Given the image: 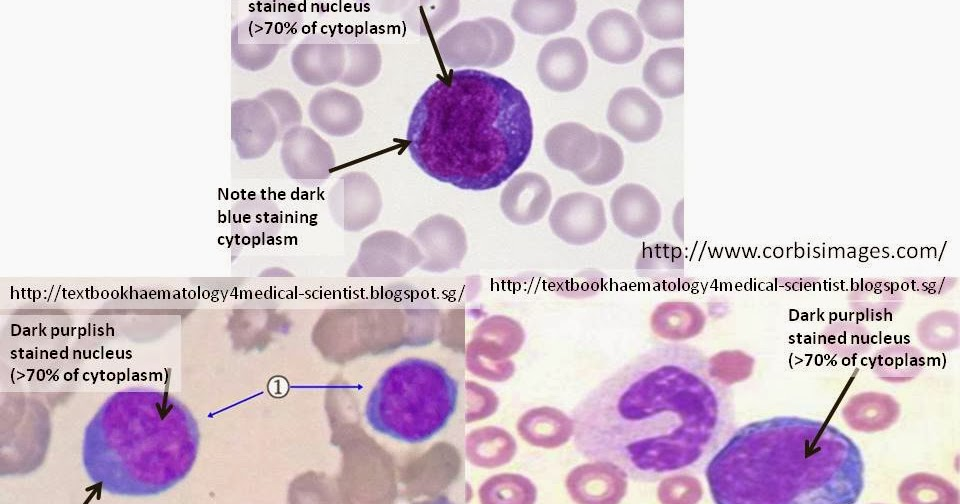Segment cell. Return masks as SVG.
Returning a JSON list of instances; mask_svg holds the SVG:
<instances>
[{
    "label": "cell",
    "mask_w": 960,
    "mask_h": 504,
    "mask_svg": "<svg viewBox=\"0 0 960 504\" xmlns=\"http://www.w3.org/2000/svg\"><path fill=\"white\" fill-rule=\"evenodd\" d=\"M568 487L581 502L616 503L626 493L627 476L611 463L594 461L575 470Z\"/></svg>",
    "instance_id": "obj_17"
},
{
    "label": "cell",
    "mask_w": 960,
    "mask_h": 504,
    "mask_svg": "<svg viewBox=\"0 0 960 504\" xmlns=\"http://www.w3.org/2000/svg\"><path fill=\"white\" fill-rule=\"evenodd\" d=\"M279 135L277 121L258 97L238 99L231 104V136L241 158L266 154Z\"/></svg>",
    "instance_id": "obj_9"
},
{
    "label": "cell",
    "mask_w": 960,
    "mask_h": 504,
    "mask_svg": "<svg viewBox=\"0 0 960 504\" xmlns=\"http://www.w3.org/2000/svg\"><path fill=\"white\" fill-rule=\"evenodd\" d=\"M636 269L652 276H671L682 272V250L670 243H654L643 247L636 259Z\"/></svg>",
    "instance_id": "obj_28"
},
{
    "label": "cell",
    "mask_w": 960,
    "mask_h": 504,
    "mask_svg": "<svg viewBox=\"0 0 960 504\" xmlns=\"http://www.w3.org/2000/svg\"><path fill=\"white\" fill-rule=\"evenodd\" d=\"M549 220L555 234L573 245L596 241L607 227L603 201L585 192H574L560 197Z\"/></svg>",
    "instance_id": "obj_6"
},
{
    "label": "cell",
    "mask_w": 960,
    "mask_h": 504,
    "mask_svg": "<svg viewBox=\"0 0 960 504\" xmlns=\"http://www.w3.org/2000/svg\"><path fill=\"white\" fill-rule=\"evenodd\" d=\"M588 58L583 45L572 37L548 41L540 50L537 73L544 86L556 92H569L584 81Z\"/></svg>",
    "instance_id": "obj_11"
},
{
    "label": "cell",
    "mask_w": 960,
    "mask_h": 504,
    "mask_svg": "<svg viewBox=\"0 0 960 504\" xmlns=\"http://www.w3.org/2000/svg\"><path fill=\"white\" fill-rule=\"evenodd\" d=\"M436 46L449 68H486L494 51V38L483 17L456 24L437 40Z\"/></svg>",
    "instance_id": "obj_12"
},
{
    "label": "cell",
    "mask_w": 960,
    "mask_h": 504,
    "mask_svg": "<svg viewBox=\"0 0 960 504\" xmlns=\"http://www.w3.org/2000/svg\"><path fill=\"white\" fill-rule=\"evenodd\" d=\"M290 61L293 72L306 85L339 82L346 64L345 46L340 37L312 34L294 47Z\"/></svg>",
    "instance_id": "obj_7"
},
{
    "label": "cell",
    "mask_w": 960,
    "mask_h": 504,
    "mask_svg": "<svg viewBox=\"0 0 960 504\" xmlns=\"http://www.w3.org/2000/svg\"><path fill=\"white\" fill-rule=\"evenodd\" d=\"M346 52L344 73L339 83L361 87L377 78L382 56L378 44L368 35L348 33L340 36Z\"/></svg>",
    "instance_id": "obj_21"
},
{
    "label": "cell",
    "mask_w": 960,
    "mask_h": 504,
    "mask_svg": "<svg viewBox=\"0 0 960 504\" xmlns=\"http://www.w3.org/2000/svg\"><path fill=\"white\" fill-rule=\"evenodd\" d=\"M706 317L699 306L692 302L670 301L658 305L653 311L650 325L660 338L683 341L701 333Z\"/></svg>",
    "instance_id": "obj_20"
},
{
    "label": "cell",
    "mask_w": 960,
    "mask_h": 504,
    "mask_svg": "<svg viewBox=\"0 0 960 504\" xmlns=\"http://www.w3.org/2000/svg\"><path fill=\"white\" fill-rule=\"evenodd\" d=\"M551 190L542 176L523 173L514 177L502 192L501 207L506 216L518 223L533 222L546 212Z\"/></svg>",
    "instance_id": "obj_18"
},
{
    "label": "cell",
    "mask_w": 960,
    "mask_h": 504,
    "mask_svg": "<svg viewBox=\"0 0 960 504\" xmlns=\"http://www.w3.org/2000/svg\"><path fill=\"white\" fill-rule=\"evenodd\" d=\"M459 388L439 362L407 357L388 367L371 390L365 407L378 433L408 443H423L443 430L455 413Z\"/></svg>",
    "instance_id": "obj_3"
},
{
    "label": "cell",
    "mask_w": 960,
    "mask_h": 504,
    "mask_svg": "<svg viewBox=\"0 0 960 504\" xmlns=\"http://www.w3.org/2000/svg\"><path fill=\"white\" fill-rule=\"evenodd\" d=\"M281 140L282 163L292 178L315 181L329 176L335 163L332 148L312 128L295 126L287 130Z\"/></svg>",
    "instance_id": "obj_10"
},
{
    "label": "cell",
    "mask_w": 960,
    "mask_h": 504,
    "mask_svg": "<svg viewBox=\"0 0 960 504\" xmlns=\"http://www.w3.org/2000/svg\"><path fill=\"white\" fill-rule=\"evenodd\" d=\"M923 364L921 353L914 347L892 345L875 354L873 370L884 381L899 383L915 378Z\"/></svg>",
    "instance_id": "obj_25"
},
{
    "label": "cell",
    "mask_w": 960,
    "mask_h": 504,
    "mask_svg": "<svg viewBox=\"0 0 960 504\" xmlns=\"http://www.w3.org/2000/svg\"><path fill=\"white\" fill-rule=\"evenodd\" d=\"M302 12L291 2H262L238 22L231 32V55L242 69L268 67L280 49L298 34Z\"/></svg>",
    "instance_id": "obj_4"
},
{
    "label": "cell",
    "mask_w": 960,
    "mask_h": 504,
    "mask_svg": "<svg viewBox=\"0 0 960 504\" xmlns=\"http://www.w3.org/2000/svg\"><path fill=\"white\" fill-rule=\"evenodd\" d=\"M662 119L660 106L638 87L618 90L607 109L610 127L632 143L646 142L655 137Z\"/></svg>",
    "instance_id": "obj_8"
},
{
    "label": "cell",
    "mask_w": 960,
    "mask_h": 504,
    "mask_svg": "<svg viewBox=\"0 0 960 504\" xmlns=\"http://www.w3.org/2000/svg\"><path fill=\"white\" fill-rule=\"evenodd\" d=\"M684 2L682 0H644L637 8V17L644 30L661 40L684 36Z\"/></svg>",
    "instance_id": "obj_24"
},
{
    "label": "cell",
    "mask_w": 960,
    "mask_h": 504,
    "mask_svg": "<svg viewBox=\"0 0 960 504\" xmlns=\"http://www.w3.org/2000/svg\"><path fill=\"white\" fill-rule=\"evenodd\" d=\"M546 152L558 167L581 172L596 159L599 140L595 132L577 122L554 126L545 138Z\"/></svg>",
    "instance_id": "obj_15"
},
{
    "label": "cell",
    "mask_w": 960,
    "mask_h": 504,
    "mask_svg": "<svg viewBox=\"0 0 960 504\" xmlns=\"http://www.w3.org/2000/svg\"><path fill=\"white\" fill-rule=\"evenodd\" d=\"M406 140L411 158L428 176L462 190H490L530 154V106L522 91L500 76L454 70L420 96Z\"/></svg>",
    "instance_id": "obj_2"
},
{
    "label": "cell",
    "mask_w": 960,
    "mask_h": 504,
    "mask_svg": "<svg viewBox=\"0 0 960 504\" xmlns=\"http://www.w3.org/2000/svg\"><path fill=\"white\" fill-rule=\"evenodd\" d=\"M313 125L327 135L343 137L356 132L364 119L360 100L343 90L325 87L317 91L308 104Z\"/></svg>",
    "instance_id": "obj_14"
},
{
    "label": "cell",
    "mask_w": 960,
    "mask_h": 504,
    "mask_svg": "<svg viewBox=\"0 0 960 504\" xmlns=\"http://www.w3.org/2000/svg\"><path fill=\"white\" fill-rule=\"evenodd\" d=\"M572 425L583 457L654 482L712 458L731 434L732 398L700 349L659 344L594 387Z\"/></svg>",
    "instance_id": "obj_1"
},
{
    "label": "cell",
    "mask_w": 960,
    "mask_h": 504,
    "mask_svg": "<svg viewBox=\"0 0 960 504\" xmlns=\"http://www.w3.org/2000/svg\"><path fill=\"white\" fill-rule=\"evenodd\" d=\"M577 4L572 0L516 1L511 17L524 31L549 35L568 28L574 21Z\"/></svg>",
    "instance_id": "obj_19"
},
{
    "label": "cell",
    "mask_w": 960,
    "mask_h": 504,
    "mask_svg": "<svg viewBox=\"0 0 960 504\" xmlns=\"http://www.w3.org/2000/svg\"><path fill=\"white\" fill-rule=\"evenodd\" d=\"M459 1H419L407 12L406 21L415 33L431 36L459 14Z\"/></svg>",
    "instance_id": "obj_26"
},
{
    "label": "cell",
    "mask_w": 960,
    "mask_h": 504,
    "mask_svg": "<svg viewBox=\"0 0 960 504\" xmlns=\"http://www.w3.org/2000/svg\"><path fill=\"white\" fill-rule=\"evenodd\" d=\"M899 413L897 402L889 395L863 393L853 397L843 409V416L852 429L873 432L886 429Z\"/></svg>",
    "instance_id": "obj_23"
},
{
    "label": "cell",
    "mask_w": 960,
    "mask_h": 504,
    "mask_svg": "<svg viewBox=\"0 0 960 504\" xmlns=\"http://www.w3.org/2000/svg\"><path fill=\"white\" fill-rule=\"evenodd\" d=\"M683 67V47L659 49L644 64V83L658 97L680 96L684 92Z\"/></svg>",
    "instance_id": "obj_22"
},
{
    "label": "cell",
    "mask_w": 960,
    "mask_h": 504,
    "mask_svg": "<svg viewBox=\"0 0 960 504\" xmlns=\"http://www.w3.org/2000/svg\"><path fill=\"white\" fill-rule=\"evenodd\" d=\"M331 211L348 225L367 224L377 216L381 199L377 186L363 173L339 179L329 197Z\"/></svg>",
    "instance_id": "obj_16"
},
{
    "label": "cell",
    "mask_w": 960,
    "mask_h": 504,
    "mask_svg": "<svg viewBox=\"0 0 960 504\" xmlns=\"http://www.w3.org/2000/svg\"><path fill=\"white\" fill-rule=\"evenodd\" d=\"M599 151L594 162L585 170L576 173L578 178L589 185H603L614 180L624 166V154L621 146L610 136L597 133Z\"/></svg>",
    "instance_id": "obj_27"
},
{
    "label": "cell",
    "mask_w": 960,
    "mask_h": 504,
    "mask_svg": "<svg viewBox=\"0 0 960 504\" xmlns=\"http://www.w3.org/2000/svg\"><path fill=\"white\" fill-rule=\"evenodd\" d=\"M610 211L615 226L632 238L652 234L661 222V206L645 186L626 183L618 187L610 200Z\"/></svg>",
    "instance_id": "obj_13"
},
{
    "label": "cell",
    "mask_w": 960,
    "mask_h": 504,
    "mask_svg": "<svg viewBox=\"0 0 960 504\" xmlns=\"http://www.w3.org/2000/svg\"><path fill=\"white\" fill-rule=\"evenodd\" d=\"M257 97L267 104L272 111L278 125L279 135L298 125H301L303 115L299 102L288 90L270 88L258 94Z\"/></svg>",
    "instance_id": "obj_29"
},
{
    "label": "cell",
    "mask_w": 960,
    "mask_h": 504,
    "mask_svg": "<svg viewBox=\"0 0 960 504\" xmlns=\"http://www.w3.org/2000/svg\"><path fill=\"white\" fill-rule=\"evenodd\" d=\"M587 39L597 57L615 64L636 59L644 44L637 21L619 9L598 13L587 28Z\"/></svg>",
    "instance_id": "obj_5"
},
{
    "label": "cell",
    "mask_w": 960,
    "mask_h": 504,
    "mask_svg": "<svg viewBox=\"0 0 960 504\" xmlns=\"http://www.w3.org/2000/svg\"><path fill=\"white\" fill-rule=\"evenodd\" d=\"M494 38V51L486 68L498 67L509 60L514 46L515 38L509 26L494 17H484Z\"/></svg>",
    "instance_id": "obj_30"
}]
</instances>
